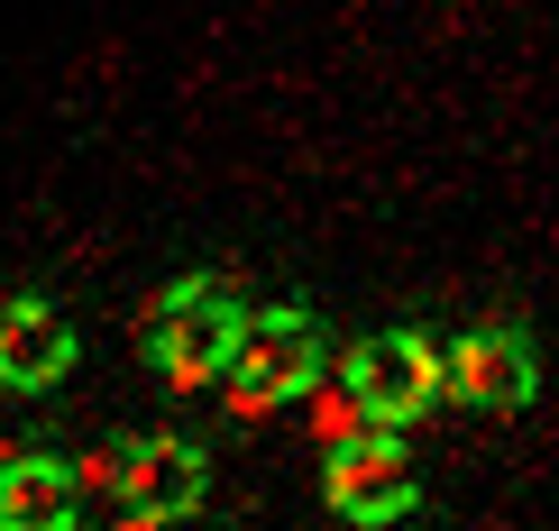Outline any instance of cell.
I'll return each mask as SVG.
<instances>
[{
	"mask_svg": "<svg viewBox=\"0 0 559 531\" xmlns=\"http://www.w3.org/2000/svg\"><path fill=\"white\" fill-rule=\"evenodd\" d=\"M239 330H248L239 293H229L221 275H183L166 303H156V321H147V358H156L166 385H221L229 358H239Z\"/></svg>",
	"mask_w": 559,
	"mask_h": 531,
	"instance_id": "1",
	"label": "cell"
},
{
	"mask_svg": "<svg viewBox=\"0 0 559 531\" xmlns=\"http://www.w3.org/2000/svg\"><path fill=\"white\" fill-rule=\"evenodd\" d=\"M340 385H348V403L367 412V431H404L413 412H431L440 395H450L440 349H431L423 330H377V339H358V349L340 358Z\"/></svg>",
	"mask_w": 559,
	"mask_h": 531,
	"instance_id": "2",
	"label": "cell"
},
{
	"mask_svg": "<svg viewBox=\"0 0 559 531\" xmlns=\"http://www.w3.org/2000/svg\"><path fill=\"white\" fill-rule=\"evenodd\" d=\"M321 495H331V514L340 522H404L413 514V495H423V476H413V458L394 431H358V441H340L331 449V476H321Z\"/></svg>",
	"mask_w": 559,
	"mask_h": 531,
	"instance_id": "3",
	"label": "cell"
},
{
	"mask_svg": "<svg viewBox=\"0 0 559 531\" xmlns=\"http://www.w3.org/2000/svg\"><path fill=\"white\" fill-rule=\"evenodd\" d=\"M312 376H321V321L312 312H248L229 385H239L248 403H294Z\"/></svg>",
	"mask_w": 559,
	"mask_h": 531,
	"instance_id": "4",
	"label": "cell"
},
{
	"mask_svg": "<svg viewBox=\"0 0 559 531\" xmlns=\"http://www.w3.org/2000/svg\"><path fill=\"white\" fill-rule=\"evenodd\" d=\"M440 376H450V395L477 403V412H523L542 395V358H532V339L514 321H477V330L440 358Z\"/></svg>",
	"mask_w": 559,
	"mask_h": 531,
	"instance_id": "5",
	"label": "cell"
},
{
	"mask_svg": "<svg viewBox=\"0 0 559 531\" xmlns=\"http://www.w3.org/2000/svg\"><path fill=\"white\" fill-rule=\"evenodd\" d=\"M120 495L138 522H183L202 504V486H212V468H202V441H183V431H156V441L120 449Z\"/></svg>",
	"mask_w": 559,
	"mask_h": 531,
	"instance_id": "6",
	"label": "cell"
},
{
	"mask_svg": "<svg viewBox=\"0 0 559 531\" xmlns=\"http://www.w3.org/2000/svg\"><path fill=\"white\" fill-rule=\"evenodd\" d=\"M74 376V321H64L46 293H19L0 303V385L10 395H46V385Z\"/></svg>",
	"mask_w": 559,
	"mask_h": 531,
	"instance_id": "7",
	"label": "cell"
},
{
	"mask_svg": "<svg viewBox=\"0 0 559 531\" xmlns=\"http://www.w3.org/2000/svg\"><path fill=\"white\" fill-rule=\"evenodd\" d=\"M74 468L56 458H19L0 468V531H74Z\"/></svg>",
	"mask_w": 559,
	"mask_h": 531,
	"instance_id": "8",
	"label": "cell"
}]
</instances>
